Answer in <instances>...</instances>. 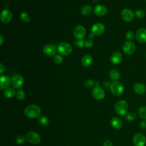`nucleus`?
<instances>
[{"label":"nucleus","instance_id":"22","mask_svg":"<svg viewBox=\"0 0 146 146\" xmlns=\"http://www.w3.org/2000/svg\"><path fill=\"white\" fill-rule=\"evenodd\" d=\"M109 76L111 80L116 81L120 78V73L117 70L112 69L109 72Z\"/></svg>","mask_w":146,"mask_h":146},{"label":"nucleus","instance_id":"20","mask_svg":"<svg viewBox=\"0 0 146 146\" xmlns=\"http://www.w3.org/2000/svg\"><path fill=\"white\" fill-rule=\"evenodd\" d=\"M111 124L114 128L119 129L123 127V122L118 117H113L111 120Z\"/></svg>","mask_w":146,"mask_h":146},{"label":"nucleus","instance_id":"33","mask_svg":"<svg viewBox=\"0 0 146 146\" xmlns=\"http://www.w3.org/2000/svg\"><path fill=\"white\" fill-rule=\"evenodd\" d=\"M21 18L22 19V20H23V21H25L26 22H29L30 21V17H29L28 14L26 13H22L21 15Z\"/></svg>","mask_w":146,"mask_h":146},{"label":"nucleus","instance_id":"28","mask_svg":"<svg viewBox=\"0 0 146 146\" xmlns=\"http://www.w3.org/2000/svg\"><path fill=\"white\" fill-rule=\"evenodd\" d=\"M16 97L18 99L22 100H23L25 97V94L23 91L19 90L16 92Z\"/></svg>","mask_w":146,"mask_h":146},{"label":"nucleus","instance_id":"31","mask_svg":"<svg viewBox=\"0 0 146 146\" xmlns=\"http://www.w3.org/2000/svg\"><path fill=\"white\" fill-rule=\"evenodd\" d=\"M26 138H25V137L24 136L19 135L16 138V142H17V143L19 144H23L26 141Z\"/></svg>","mask_w":146,"mask_h":146},{"label":"nucleus","instance_id":"37","mask_svg":"<svg viewBox=\"0 0 146 146\" xmlns=\"http://www.w3.org/2000/svg\"><path fill=\"white\" fill-rule=\"evenodd\" d=\"M140 126L143 129H146V121L144 120H142L140 123Z\"/></svg>","mask_w":146,"mask_h":146},{"label":"nucleus","instance_id":"5","mask_svg":"<svg viewBox=\"0 0 146 146\" xmlns=\"http://www.w3.org/2000/svg\"><path fill=\"white\" fill-rule=\"evenodd\" d=\"M86 31L85 28L82 25L76 26L73 31V35L78 40H82L85 38Z\"/></svg>","mask_w":146,"mask_h":146},{"label":"nucleus","instance_id":"26","mask_svg":"<svg viewBox=\"0 0 146 146\" xmlns=\"http://www.w3.org/2000/svg\"><path fill=\"white\" fill-rule=\"evenodd\" d=\"M137 118V115L134 112H129L126 113L125 119L128 121H134Z\"/></svg>","mask_w":146,"mask_h":146},{"label":"nucleus","instance_id":"6","mask_svg":"<svg viewBox=\"0 0 146 146\" xmlns=\"http://www.w3.org/2000/svg\"><path fill=\"white\" fill-rule=\"evenodd\" d=\"M26 138L29 143L33 144H37L40 141V136L38 133L34 131L29 132L26 134Z\"/></svg>","mask_w":146,"mask_h":146},{"label":"nucleus","instance_id":"4","mask_svg":"<svg viewBox=\"0 0 146 146\" xmlns=\"http://www.w3.org/2000/svg\"><path fill=\"white\" fill-rule=\"evenodd\" d=\"M57 49L58 52L63 55H68L72 52V48L71 45L67 42H61L60 43Z\"/></svg>","mask_w":146,"mask_h":146},{"label":"nucleus","instance_id":"12","mask_svg":"<svg viewBox=\"0 0 146 146\" xmlns=\"http://www.w3.org/2000/svg\"><path fill=\"white\" fill-rule=\"evenodd\" d=\"M136 39L138 42L144 43L146 42V29L144 28L139 29L136 32Z\"/></svg>","mask_w":146,"mask_h":146},{"label":"nucleus","instance_id":"41","mask_svg":"<svg viewBox=\"0 0 146 146\" xmlns=\"http://www.w3.org/2000/svg\"><path fill=\"white\" fill-rule=\"evenodd\" d=\"M94 35L91 33V34H89V35H88V36H89V38H90V39H91V38H93L94 37Z\"/></svg>","mask_w":146,"mask_h":146},{"label":"nucleus","instance_id":"7","mask_svg":"<svg viewBox=\"0 0 146 146\" xmlns=\"http://www.w3.org/2000/svg\"><path fill=\"white\" fill-rule=\"evenodd\" d=\"M145 143V136L142 133H136L133 137V143L135 146H144Z\"/></svg>","mask_w":146,"mask_h":146},{"label":"nucleus","instance_id":"30","mask_svg":"<svg viewBox=\"0 0 146 146\" xmlns=\"http://www.w3.org/2000/svg\"><path fill=\"white\" fill-rule=\"evenodd\" d=\"M135 15L138 18H143L145 16V12L141 9L137 10L135 11Z\"/></svg>","mask_w":146,"mask_h":146},{"label":"nucleus","instance_id":"13","mask_svg":"<svg viewBox=\"0 0 146 146\" xmlns=\"http://www.w3.org/2000/svg\"><path fill=\"white\" fill-rule=\"evenodd\" d=\"M13 17V15L11 12L7 10V9H5L3 10L1 14V21L2 23H9Z\"/></svg>","mask_w":146,"mask_h":146},{"label":"nucleus","instance_id":"17","mask_svg":"<svg viewBox=\"0 0 146 146\" xmlns=\"http://www.w3.org/2000/svg\"><path fill=\"white\" fill-rule=\"evenodd\" d=\"M43 52L47 56H54L56 52V49L54 46L52 44H48L45 45L43 48Z\"/></svg>","mask_w":146,"mask_h":146},{"label":"nucleus","instance_id":"24","mask_svg":"<svg viewBox=\"0 0 146 146\" xmlns=\"http://www.w3.org/2000/svg\"><path fill=\"white\" fill-rule=\"evenodd\" d=\"M92 11V7L89 5H84L81 9V14L84 16L90 15Z\"/></svg>","mask_w":146,"mask_h":146},{"label":"nucleus","instance_id":"9","mask_svg":"<svg viewBox=\"0 0 146 146\" xmlns=\"http://www.w3.org/2000/svg\"><path fill=\"white\" fill-rule=\"evenodd\" d=\"M121 17L125 22H131L134 18V13L131 10L125 9L121 12Z\"/></svg>","mask_w":146,"mask_h":146},{"label":"nucleus","instance_id":"1","mask_svg":"<svg viewBox=\"0 0 146 146\" xmlns=\"http://www.w3.org/2000/svg\"><path fill=\"white\" fill-rule=\"evenodd\" d=\"M25 114L30 118L35 119L40 117L41 110L39 106L35 104H31L27 106L25 109Z\"/></svg>","mask_w":146,"mask_h":146},{"label":"nucleus","instance_id":"18","mask_svg":"<svg viewBox=\"0 0 146 146\" xmlns=\"http://www.w3.org/2000/svg\"><path fill=\"white\" fill-rule=\"evenodd\" d=\"M110 60L113 64H118L121 63L122 60V55L120 52H114L110 57Z\"/></svg>","mask_w":146,"mask_h":146},{"label":"nucleus","instance_id":"14","mask_svg":"<svg viewBox=\"0 0 146 146\" xmlns=\"http://www.w3.org/2000/svg\"><path fill=\"white\" fill-rule=\"evenodd\" d=\"M92 95L97 100H102L104 98L105 92L104 90L100 87H95L92 90Z\"/></svg>","mask_w":146,"mask_h":146},{"label":"nucleus","instance_id":"8","mask_svg":"<svg viewBox=\"0 0 146 146\" xmlns=\"http://www.w3.org/2000/svg\"><path fill=\"white\" fill-rule=\"evenodd\" d=\"M11 83L14 88H20L24 83V79L21 75H16L12 78Z\"/></svg>","mask_w":146,"mask_h":146},{"label":"nucleus","instance_id":"36","mask_svg":"<svg viewBox=\"0 0 146 146\" xmlns=\"http://www.w3.org/2000/svg\"><path fill=\"white\" fill-rule=\"evenodd\" d=\"M74 44L75 46L79 47V48H82L84 46V40H78L74 42Z\"/></svg>","mask_w":146,"mask_h":146},{"label":"nucleus","instance_id":"35","mask_svg":"<svg viewBox=\"0 0 146 146\" xmlns=\"http://www.w3.org/2000/svg\"><path fill=\"white\" fill-rule=\"evenodd\" d=\"M135 35L133 31H128L127 32L126 35H125V37L127 38V39L129 40H131L134 38Z\"/></svg>","mask_w":146,"mask_h":146},{"label":"nucleus","instance_id":"3","mask_svg":"<svg viewBox=\"0 0 146 146\" xmlns=\"http://www.w3.org/2000/svg\"><path fill=\"white\" fill-rule=\"evenodd\" d=\"M128 108V103L124 100H119L115 106V110L116 113L120 115L126 114Z\"/></svg>","mask_w":146,"mask_h":146},{"label":"nucleus","instance_id":"16","mask_svg":"<svg viewBox=\"0 0 146 146\" xmlns=\"http://www.w3.org/2000/svg\"><path fill=\"white\" fill-rule=\"evenodd\" d=\"M11 82V80L10 78L6 75H1L0 78V88L1 90H4L6 88H7V87L9 86Z\"/></svg>","mask_w":146,"mask_h":146},{"label":"nucleus","instance_id":"29","mask_svg":"<svg viewBox=\"0 0 146 146\" xmlns=\"http://www.w3.org/2000/svg\"><path fill=\"white\" fill-rule=\"evenodd\" d=\"M63 60V59L61 55L59 54H56L54 56V61L55 62V63L57 64H60L62 63Z\"/></svg>","mask_w":146,"mask_h":146},{"label":"nucleus","instance_id":"21","mask_svg":"<svg viewBox=\"0 0 146 146\" xmlns=\"http://www.w3.org/2000/svg\"><path fill=\"white\" fill-rule=\"evenodd\" d=\"M92 63V57L90 55H84L81 59V63L84 67H88Z\"/></svg>","mask_w":146,"mask_h":146},{"label":"nucleus","instance_id":"38","mask_svg":"<svg viewBox=\"0 0 146 146\" xmlns=\"http://www.w3.org/2000/svg\"><path fill=\"white\" fill-rule=\"evenodd\" d=\"M103 146H112V144L111 141L106 140L103 142Z\"/></svg>","mask_w":146,"mask_h":146},{"label":"nucleus","instance_id":"27","mask_svg":"<svg viewBox=\"0 0 146 146\" xmlns=\"http://www.w3.org/2000/svg\"><path fill=\"white\" fill-rule=\"evenodd\" d=\"M139 116L143 119H146V106H142L139 109Z\"/></svg>","mask_w":146,"mask_h":146},{"label":"nucleus","instance_id":"42","mask_svg":"<svg viewBox=\"0 0 146 146\" xmlns=\"http://www.w3.org/2000/svg\"><path fill=\"white\" fill-rule=\"evenodd\" d=\"M145 1H146V0H145Z\"/></svg>","mask_w":146,"mask_h":146},{"label":"nucleus","instance_id":"11","mask_svg":"<svg viewBox=\"0 0 146 146\" xmlns=\"http://www.w3.org/2000/svg\"><path fill=\"white\" fill-rule=\"evenodd\" d=\"M135 45L133 42L127 41L125 42L123 46V51L125 54L131 55L135 52Z\"/></svg>","mask_w":146,"mask_h":146},{"label":"nucleus","instance_id":"19","mask_svg":"<svg viewBox=\"0 0 146 146\" xmlns=\"http://www.w3.org/2000/svg\"><path fill=\"white\" fill-rule=\"evenodd\" d=\"M133 90L137 94H144L146 91V87L145 85L141 83H136L133 86Z\"/></svg>","mask_w":146,"mask_h":146},{"label":"nucleus","instance_id":"15","mask_svg":"<svg viewBox=\"0 0 146 146\" xmlns=\"http://www.w3.org/2000/svg\"><path fill=\"white\" fill-rule=\"evenodd\" d=\"M94 13L98 17H103L107 13V7L102 5H98L94 7Z\"/></svg>","mask_w":146,"mask_h":146},{"label":"nucleus","instance_id":"23","mask_svg":"<svg viewBox=\"0 0 146 146\" xmlns=\"http://www.w3.org/2000/svg\"><path fill=\"white\" fill-rule=\"evenodd\" d=\"M15 95H16V92L13 88H7L4 91V96L7 98H12Z\"/></svg>","mask_w":146,"mask_h":146},{"label":"nucleus","instance_id":"25","mask_svg":"<svg viewBox=\"0 0 146 146\" xmlns=\"http://www.w3.org/2000/svg\"><path fill=\"white\" fill-rule=\"evenodd\" d=\"M38 121L40 125L43 127H46L48 125L49 120L48 118L44 116H41L38 119Z\"/></svg>","mask_w":146,"mask_h":146},{"label":"nucleus","instance_id":"10","mask_svg":"<svg viewBox=\"0 0 146 146\" xmlns=\"http://www.w3.org/2000/svg\"><path fill=\"white\" fill-rule=\"evenodd\" d=\"M105 30V27L103 24L101 23H95L91 27V33L96 36L102 34Z\"/></svg>","mask_w":146,"mask_h":146},{"label":"nucleus","instance_id":"2","mask_svg":"<svg viewBox=\"0 0 146 146\" xmlns=\"http://www.w3.org/2000/svg\"><path fill=\"white\" fill-rule=\"evenodd\" d=\"M111 92L115 96H120L124 92V86L119 81H113L110 86Z\"/></svg>","mask_w":146,"mask_h":146},{"label":"nucleus","instance_id":"39","mask_svg":"<svg viewBox=\"0 0 146 146\" xmlns=\"http://www.w3.org/2000/svg\"><path fill=\"white\" fill-rule=\"evenodd\" d=\"M5 66L2 63H1L0 64V74H2L5 72Z\"/></svg>","mask_w":146,"mask_h":146},{"label":"nucleus","instance_id":"34","mask_svg":"<svg viewBox=\"0 0 146 146\" xmlns=\"http://www.w3.org/2000/svg\"><path fill=\"white\" fill-rule=\"evenodd\" d=\"M94 82L93 80L92 79H88V80H86L84 83V85L85 87H88V88H90V87H91L94 86Z\"/></svg>","mask_w":146,"mask_h":146},{"label":"nucleus","instance_id":"40","mask_svg":"<svg viewBox=\"0 0 146 146\" xmlns=\"http://www.w3.org/2000/svg\"><path fill=\"white\" fill-rule=\"evenodd\" d=\"M0 36H1V42H0V45L2 46V44H3V36L1 34H0Z\"/></svg>","mask_w":146,"mask_h":146},{"label":"nucleus","instance_id":"32","mask_svg":"<svg viewBox=\"0 0 146 146\" xmlns=\"http://www.w3.org/2000/svg\"><path fill=\"white\" fill-rule=\"evenodd\" d=\"M84 46L87 48H90L92 47L94 45V42L91 39H85L84 40Z\"/></svg>","mask_w":146,"mask_h":146}]
</instances>
